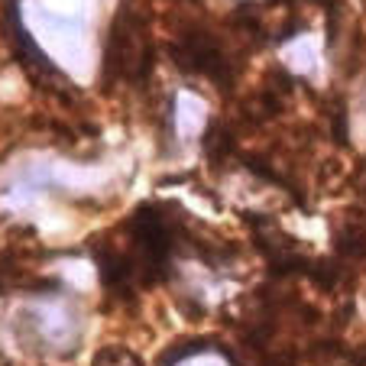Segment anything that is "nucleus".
I'll return each mask as SVG.
<instances>
[{
	"mask_svg": "<svg viewBox=\"0 0 366 366\" xmlns=\"http://www.w3.org/2000/svg\"><path fill=\"white\" fill-rule=\"evenodd\" d=\"M94 366H139V360L127 350H101Z\"/></svg>",
	"mask_w": 366,
	"mask_h": 366,
	"instance_id": "1",
	"label": "nucleus"
},
{
	"mask_svg": "<svg viewBox=\"0 0 366 366\" xmlns=\"http://www.w3.org/2000/svg\"><path fill=\"white\" fill-rule=\"evenodd\" d=\"M182 366H224L217 357H192L188 363H182Z\"/></svg>",
	"mask_w": 366,
	"mask_h": 366,
	"instance_id": "2",
	"label": "nucleus"
}]
</instances>
